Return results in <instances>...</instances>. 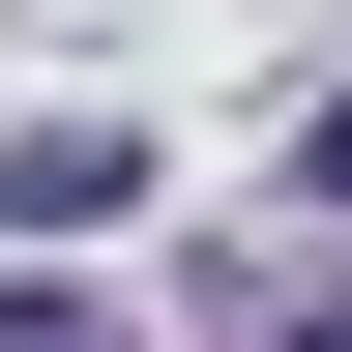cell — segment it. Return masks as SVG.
<instances>
[{
	"label": "cell",
	"mask_w": 352,
	"mask_h": 352,
	"mask_svg": "<svg viewBox=\"0 0 352 352\" xmlns=\"http://www.w3.org/2000/svg\"><path fill=\"white\" fill-rule=\"evenodd\" d=\"M118 176H147V147H118V118H0V235H88Z\"/></svg>",
	"instance_id": "6da1fadb"
},
{
	"label": "cell",
	"mask_w": 352,
	"mask_h": 352,
	"mask_svg": "<svg viewBox=\"0 0 352 352\" xmlns=\"http://www.w3.org/2000/svg\"><path fill=\"white\" fill-rule=\"evenodd\" d=\"M323 206H352V88H323Z\"/></svg>",
	"instance_id": "7a4b0ae2"
}]
</instances>
